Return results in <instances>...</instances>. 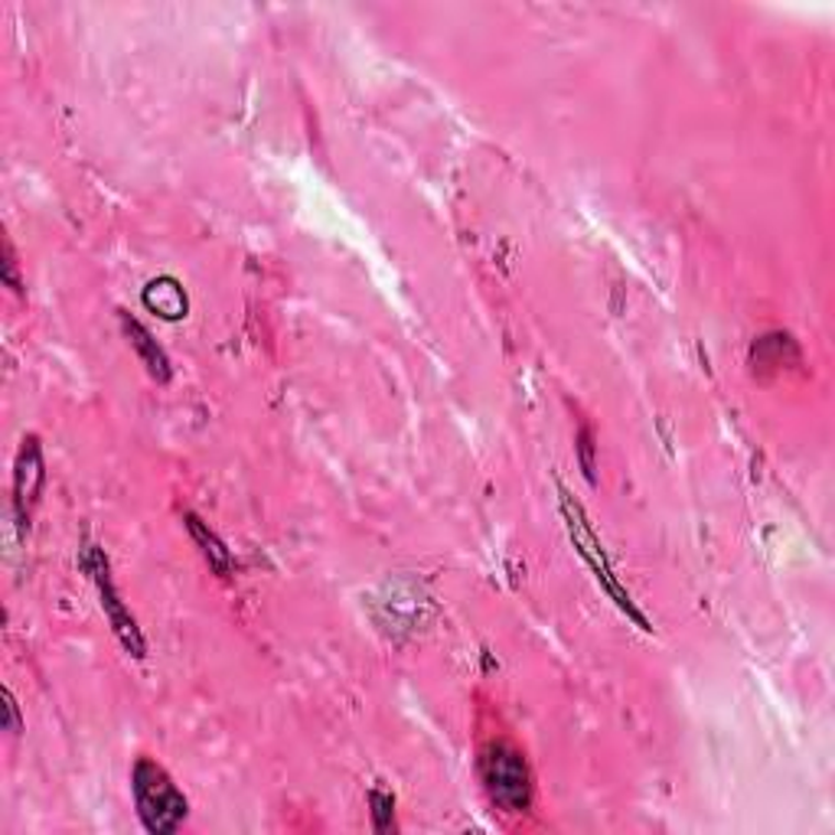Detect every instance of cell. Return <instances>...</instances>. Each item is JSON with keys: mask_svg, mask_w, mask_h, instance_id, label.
Segmentation results:
<instances>
[{"mask_svg": "<svg viewBox=\"0 0 835 835\" xmlns=\"http://www.w3.org/2000/svg\"><path fill=\"white\" fill-rule=\"evenodd\" d=\"M187 528H190L193 542L200 545V552H203V558L209 561V568H212L219 578H225V575L232 571V555H229L225 542H222L197 513H187Z\"/></svg>", "mask_w": 835, "mask_h": 835, "instance_id": "obj_8", "label": "cell"}, {"mask_svg": "<svg viewBox=\"0 0 835 835\" xmlns=\"http://www.w3.org/2000/svg\"><path fill=\"white\" fill-rule=\"evenodd\" d=\"M43 480H46V464H43V450L36 437H23L16 464H13V510L20 525H26L40 493H43Z\"/></svg>", "mask_w": 835, "mask_h": 835, "instance_id": "obj_5", "label": "cell"}, {"mask_svg": "<svg viewBox=\"0 0 835 835\" xmlns=\"http://www.w3.org/2000/svg\"><path fill=\"white\" fill-rule=\"evenodd\" d=\"M561 516H565V525H568V535H571V542H575V548H578V555L591 565V571H594V578H598V584L617 601V608L630 614L636 624L643 626L646 633L653 630L649 621L639 614V608L633 604V598H630V591H626L624 584H621V578L614 575V568H611V558H608V552H604V545L598 542V535H594V528H591V522L584 516V510H581V503H575V497L561 487Z\"/></svg>", "mask_w": 835, "mask_h": 835, "instance_id": "obj_3", "label": "cell"}, {"mask_svg": "<svg viewBox=\"0 0 835 835\" xmlns=\"http://www.w3.org/2000/svg\"><path fill=\"white\" fill-rule=\"evenodd\" d=\"M121 326H124L131 346L137 349L141 363L147 366V372H151L157 382H170V372H174V369H170V359H167V353L157 346V339L151 336V330H147L141 320H134L131 313H121Z\"/></svg>", "mask_w": 835, "mask_h": 835, "instance_id": "obj_6", "label": "cell"}, {"mask_svg": "<svg viewBox=\"0 0 835 835\" xmlns=\"http://www.w3.org/2000/svg\"><path fill=\"white\" fill-rule=\"evenodd\" d=\"M144 304H147V311H154L164 320H180V316H187V291L180 288L177 278L164 275L144 288Z\"/></svg>", "mask_w": 835, "mask_h": 835, "instance_id": "obj_7", "label": "cell"}, {"mask_svg": "<svg viewBox=\"0 0 835 835\" xmlns=\"http://www.w3.org/2000/svg\"><path fill=\"white\" fill-rule=\"evenodd\" d=\"M3 281L13 294H23V278H20V268H16V252H13V242L3 238Z\"/></svg>", "mask_w": 835, "mask_h": 835, "instance_id": "obj_10", "label": "cell"}, {"mask_svg": "<svg viewBox=\"0 0 835 835\" xmlns=\"http://www.w3.org/2000/svg\"><path fill=\"white\" fill-rule=\"evenodd\" d=\"M578 444H581V467H584V477L594 483V444H591V431H588V427H581Z\"/></svg>", "mask_w": 835, "mask_h": 835, "instance_id": "obj_11", "label": "cell"}, {"mask_svg": "<svg viewBox=\"0 0 835 835\" xmlns=\"http://www.w3.org/2000/svg\"><path fill=\"white\" fill-rule=\"evenodd\" d=\"M131 793H134L137 816L147 833H177L190 816V800L180 793V787L170 780V773L151 757H137V764L131 770Z\"/></svg>", "mask_w": 835, "mask_h": 835, "instance_id": "obj_1", "label": "cell"}, {"mask_svg": "<svg viewBox=\"0 0 835 835\" xmlns=\"http://www.w3.org/2000/svg\"><path fill=\"white\" fill-rule=\"evenodd\" d=\"M82 568L92 575L96 588H99V601H102L104 617L114 630V636L121 639V646L131 653V656H144V636H141V626L134 621V614L124 608L118 588H114V578H111V568H108V558L99 545H86L82 548Z\"/></svg>", "mask_w": 835, "mask_h": 835, "instance_id": "obj_4", "label": "cell"}, {"mask_svg": "<svg viewBox=\"0 0 835 835\" xmlns=\"http://www.w3.org/2000/svg\"><path fill=\"white\" fill-rule=\"evenodd\" d=\"M3 709H7V731H10V734H20V731H23V722H20V705H16V699H13V692H10V689H3Z\"/></svg>", "mask_w": 835, "mask_h": 835, "instance_id": "obj_12", "label": "cell"}, {"mask_svg": "<svg viewBox=\"0 0 835 835\" xmlns=\"http://www.w3.org/2000/svg\"><path fill=\"white\" fill-rule=\"evenodd\" d=\"M480 780L493 806L503 813H525L532 806V773L516 744L490 741L480 750Z\"/></svg>", "mask_w": 835, "mask_h": 835, "instance_id": "obj_2", "label": "cell"}, {"mask_svg": "<svg viewBox=\"0 0 835 835\" xmlns=\"http://www.w3.org/2000/svg\"><path fill=\"white\" fill-rule=\"evenodd\" d=\"M369 806H372V826L379 833H392L396 830V800L389 793L372 790L369 793Z\"/></svg>", "mask_w": 835, "mask_h": 835, "instance_id": "obj_9", "label": "cell"}]
</instances>
